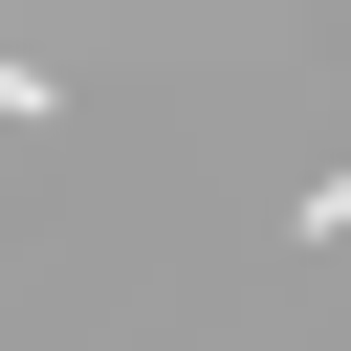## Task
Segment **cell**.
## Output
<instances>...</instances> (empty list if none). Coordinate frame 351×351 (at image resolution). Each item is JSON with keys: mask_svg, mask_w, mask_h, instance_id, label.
Masks as SVG:
<instances>
[{"mask_svg": "<svg viewBox=\"0 0 351 351\" xmlns=\"http://www.w3.org/2000/svg\"><path fill=\"white\" fill-rule=\"evenodd\" d=\"M285 241H351V154H329V176H307V197H285Z\"/></svg>", "mask_w": 351, "mask_h": 351, "instance_id": "obj_1", "label": "cell"}]
</instances>
